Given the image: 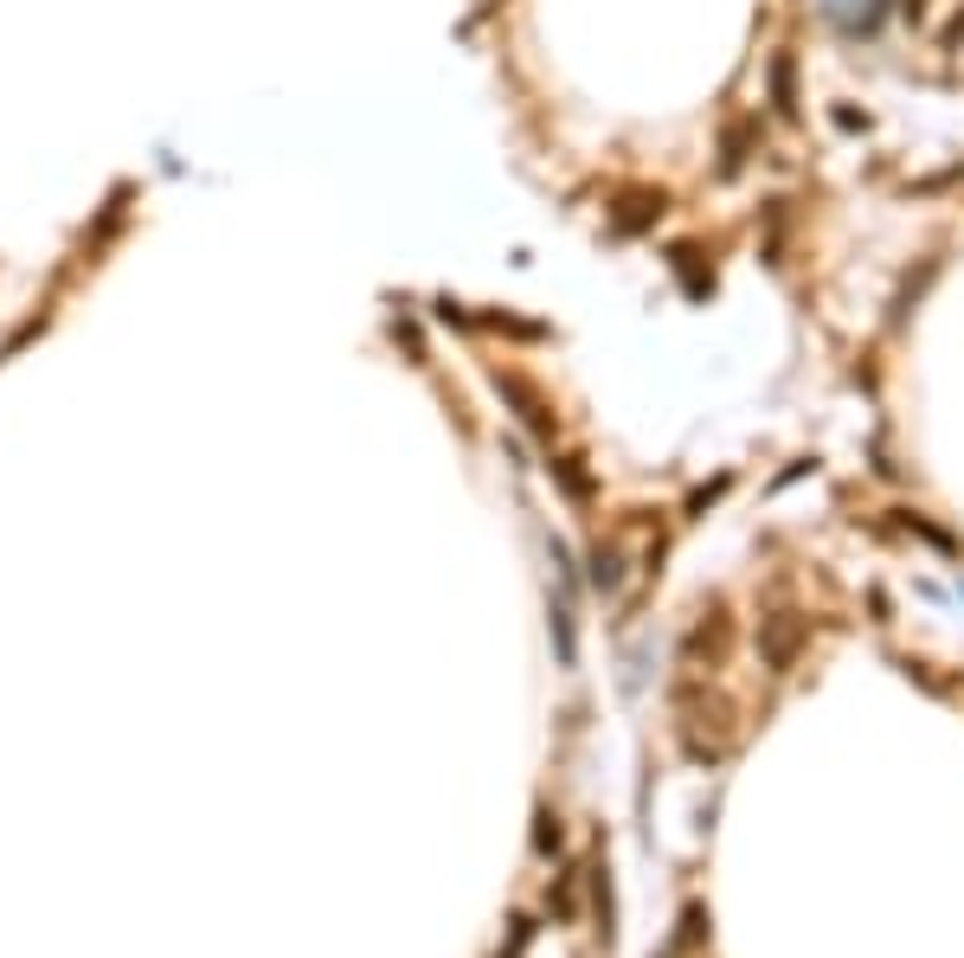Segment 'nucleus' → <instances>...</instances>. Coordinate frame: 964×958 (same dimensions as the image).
I'll list each match as a JSON object with an SVG mask.
<instances>
[{
	"label": "nucleus",
	"mask_w": 964,
	"mask_h": 958,
	"mask_svg": "<svg viewBox=\"0 0 964 958\" xmlns=\"http://www.w3.org/2000/svg\"><path fill=\"white\" fill-rule=\"evenodd\" d=\"M952 39H964V13L952 20V26H945V45H952Z\"/></svg>",
	"instance_id": "nucleus-4"
},
{
	"label": "nucleus",
	"mask_w": 964,
	"mask_h": 958,
	"mask_svg": "<svg viewBox=\"0 0 964 958\" xmlns=\"http://www.w3.org/2000/svg\"><path fill=\"white\" fill-rule=\"evenodd\" d=\"M740 168H746V129H727V136H720V174L733 181Z\"/></svg>",
	"instance_id": "nucleus-3"
},
{
	"label": "nucleus",
	"mask_w": 964,
	"mask_h": 958,
	"mask_svg": "<svg viewBox=\"0 0 964 958\" xmlns=\"http://www.w3.org/2000/svg\"><path fill=\"white\" fill-rule=\"evenodd\" d=\"M656 220H663V193H650V187H643V193H624V200L611 206V225H618V232H643V225H656Z\"/></svg>",
	"instance_id": "nucleus-1"
},
{
	"label": "nucleus",
	"mask_w": 964,
	"mask_h": 958,
	"mask_svg": "<svg viewBox=\"0 0 964 958\" xmlns=\"http://www.w3.org/2000/svg\"><path fill=\"white\" fill-rule=\"evenodd\" d=\"M765 84H772V110H779V116H797V65H791V52H772V65H765Z\"/></svg>",
	"instance_id": "nucleus-2"
}]
</instances>
